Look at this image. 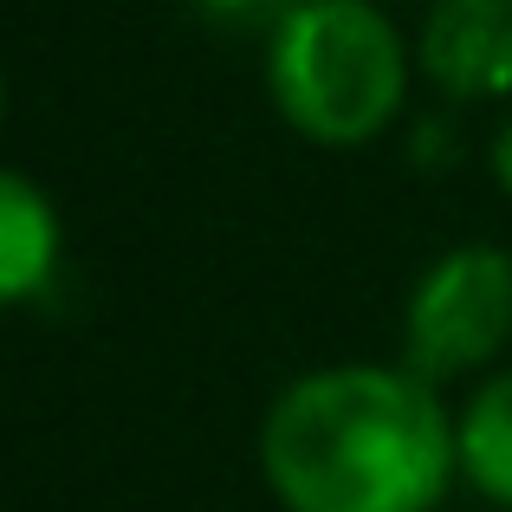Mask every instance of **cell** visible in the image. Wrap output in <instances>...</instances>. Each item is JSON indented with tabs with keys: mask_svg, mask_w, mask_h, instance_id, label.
Instances as JSON below:
<instances>
[{
	"mask_svg": "<svg viewBox=\"0 0 512 512\" xmlns=\"http://www.w3.org/2000/svg\"><path fill=\"white\" fill-rule=\"evenodd\" d=\"M266 91L305 143L357 150L409 104V46L376 0H305L266 33Z\"/></svg>",
	"mask_w": 512,
	"mask_h": 512,
	"instance_id": "obj_2",
	"label": "cell"
},
{
	"mask_svg": "<svg viewBox=\"0 0 512 512\" xmlns=\"http://www.w3.org/2000/svg\"><path fill=\"white\" fill-rule=\"evenodd\" d=\"M454 441H461V480L512 512V363L480 376L474 396L454 409Z\"/></svg>",
	"mask_w": 512,
	"mask_h": 512,
	"instance_id": "obj_6",
	"label": "cell"
},
{
	"mask_svg": "<svg viewBox=\"0 0 512 512\" xmlns=\"http://www.w3.org/2000/svg\"><path fill=\"white\" fill-rule=\"evenodd\" d=\"M260 474L286 512H435L461 480V441L415 370L331 363L266 409Z\"/></svg>",
	"mask_w": 512,
	"mask_h": 512,
	"instance_id": "obj_1",
	"label": "cell"
},
{
	"mask_svg": "<svg viewBox=\"0 0 512 512\" xmlns=\"http://www.w3.org/2000/svg\"><path fill=\"white\" fill-rule=\"evenodd\" d=\"M305 0H195V13L201 20H214V26H266L273 33L279 20H292Z\"/></svg>",
	"mask_w": 512,
	"mask_h": 512,
	"instance_id": "obj_7",
	"label": "cell"
},
{
	"mask_svg": "<svg viewBox=\"0 0 512 512\" xmlns=\"http://www.w3.org/2000/svg\"><path fill=\"white\" fill-rule=\"evenodd\" d=\"M59 253H65V227L52 195L33 175L0 163V312L39 299L59 273Z\"/></svg>",
	"mask_w": 512,
	"mask_h": 512,
	"instance_id": "obj_5",
	"label": "cell"
},
{
	"mask_svg": "<svg viewBox=\"0 0 512 512\" xmlns=\"http://www.w3.org/2000/svg\"><path fill=\"white\" fill-rule=\"evenodd\" d=\"M512 344V253L493 240L448 247L409 292L402 312V370L422 383L493 376Z\"/></svg>",
	"mask_w": 512,
	"mask_h": 512,
	"instance_id": "obj_3",
	"label": "cell"
},
{
	"mask_svg": "<svg viewBox=\"0 0 512 512\" xmlns=\"http://www.w3.org/2000/svg\"><path fill=\"white\" fill-rule=\"evenodd\" d=\"M376 7H383V0H376Z\"/></svg>",
	"mask_w": 512,
	"mask_h": 512,
	"instance_id": "obj_10",
	"label": "cell"
},
{
	"mask_svg": "<svg viewBox=\"0 0 512 512\" xmlns=\"http://www.w3.org/2000/svg\"><path fill=\"white\" fill-rule=\"evenodd\" d=\"M415 59L454 104L512 98V0H428Z\"/></svg>",
	"mask_w": 512,
	"mask_h": 512,
	"instance_id": "obj_4",
	"label": "cell"
},
{
	"mask_svg": "<svg viewBox=\"0 0 512 512\" xmlns=\"http://www.w3.org/2000/svg\"><path fill=\"white\" fill-rule=\"evenodd\" d=\"M493 182H500L506 201H512V117L500 124V137H493Z\"/></svg>",
	"mask_w": 512,
	"mask_h": 512,
	"instance_id": "obj_8",
	"label": "cell"
},
{
	"mask_svg": "<svg viewBox=\"0 0 512 512\" xmlns=\"http://www.w3.org/2000/svg\"><path fill=\"white\" fill-rule=\"evenodd\" d=\"M0 117H7V72H0Z\"/></svg>",
	"mask_w": 512,
	"mask_h": 512,
	"instance_id": "obj_9",
	"label": "cell"
}]
</instances>
